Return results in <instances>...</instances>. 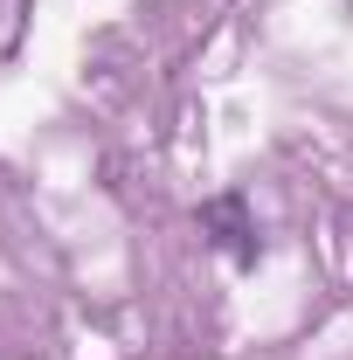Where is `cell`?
<instances>
[{"label": "cell", "instance_id": "cell-1", "mask_svg": "<svg viewBox=\"0 0 353 360\" xmlns=\"http://www.w3.org/2000/svg\"><path fill=\"white\" fill-rule=\"evenodd\" d=\"M201 222L215 229V243L229 250V257H243V264L257 257V243H250V229H243V201H236V194H222V201H208V208H201Z\"/></svg>", "mask_w": 353, "mask_h": 360}]
</instances>
